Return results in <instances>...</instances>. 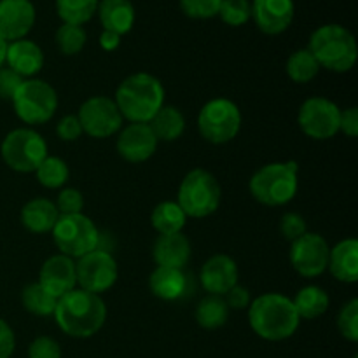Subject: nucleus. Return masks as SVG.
<instances>
[{
  "instance_id": "obj_1",
  "label": "nucleus",
  "mask_w": 358,
  "mask_h": 358,
  "mask_svg": "<svg viewBox=\"0 0 358 358\" xmlns=\"http://www.w3.org/2000/svg\"><path fill=\"white\" fill-rule=\"evenodd\" d=\"M58 327L70 338L86 339L101 331L107 322V304L98 294L83 289L59 297L52 313Z\"/></svg>"
},
{
  "instance_id": "obj_2",
  "label": "nucleus",
  "mask_w": 358,
  "mask_h": 358,
  "mask_svg": "<svg viewBox=\"0 0 358 358\" xmlns=\"http://www.w3.org/2000/svg\"><path fill=\"white\" fill-rule=\"evenodd\" d=\"M248 322L255 334L266 341H285L299 329L301 318L290 297L278 292L262 294L248 306Z\"/></svg>"
},
{
  "instance_id": "obj_3",
  "label": "nucleus",
  "mask_w": 358,
  "mask_h": 358,
  "mask_svg": "<svg viewBox=\"0 0 358 358\" xmlns=\"http://www.w3.org/2000/svg\"><path fill=\"white\" fill-rule=\"evenodd\" d=\"M114 101L122 119L129 122H149L164 105L163 83L152 73H131L117 86Z\"/></svg>"
},
{
  "instance_id": "obj_4",
  "label": "nucleus",
  "mask_w": 358,
  "mask_h": 358,
  "mask_svg": "<svg viewBox=\"0 0 358 358\" xmlns=\"http://www.w3.org/2000/svg\"><path fill=\"white\" fill-rule=\"evenodd\" d=\"M308 49L320 69L345 73L355 66L358 48L355 35L341 24H324L311 34Z\"/></svg>"
},
{
  "instance_id": "obj_5",
  "label": "nucleus",
  "mask_w": 358,
  "mask_h": 358,
  "mask_svg": "<svg viewBox=\"0 0 358 358\" xmlns=\"http://www.w3.org/2000/svg\"><path fill=\"white\" fill-rule=\"evenodd\" d=\"M250 194L264 206H285L299 191V164L278 161L259 168L248 182Z\"/></svg>"
},
{
  "instance_id": "obj_6",
  "label": "nucleus",
  "mask_w": 358,
  "mask_h": 358,
  "mask_svg": "<svg viewBox=\"0 0 358 358\" xmlns=\"http://www.w3.org/2000/svg\"><path fill=\"white\" fill-rule=\"evenodd\" d=\"M222 199V189L215 175L203 168L189 171L180 182L177 203L187 219H205L219 210Z\"/></svg>"
},
{
  "instance_id": "obj_7",
  "label": "nucleus",
  "mask_w": 358,
  "mask_h": 358,
  "mask_svg": "<svg viewBox=\"0 0 358 358\" xmlns=\"http://www.w3.org/2000/svg\"><path fill=\"white\" fill-rule=\"evenodd\" d=\"M51 234L59 254L73 261L100 247V231L96 224L84 213L59 215Z\"/></svg>"
},
{
  "instance_id": "obj_8",
  "label": "nucleus",
  "mask_w": 358,
  "mask_h": 358,
  "mask_svg": "<svg viewBox=\"0 0 358 358\" xmlns=\"http://www.w3.org/2000/svg\"><path fill=\"white\" fill-rule=\"evenodd\" d=\"M14 112L28 126L45 124L58 110V94L49 83L42 79H24L13 100Z\"/></svg>"
},
{
  "instance_id": "obj_9",
  "label": "nucleus",
  "mask_w": 358,
  "mask_h": 358,
  "mask_svg": "<svg viewBox=\"0 0 358 358\" xmlns=\"http://www.w3.org/2000/svg\"><path fill=\"white\" fill-rule=\"evenodd\" d=\"M199 135L213 145L233 142L241 129V110L229 98H212L198 114Z\"/></svg>"
},
{
  "instance_id": "obj_10",
  "label": "nucleus",
  "mask_w": 358,
  "mask_h": 358,
  "mask_svg": "<svg viewBox=\"0 0 358 358\" xmlns=\"http://www.w3.org/2000/svg\"><path fill=\"white\" fill-rule=\"evenodd\" d=\"M0 154L10 170L17 173H35L49 152L48 143L41 133L31 128H16L2 140Z\"/></svg>"
},
{
  "instance_id": "obj_11",
  "label": "nucleus",
  "mask_w": 358,
  "mask_h": 358,
  "mask_svg": "<svg viewBox=\"0 0 358 358\" xmlns=\"http://www.w3.org/2000/svg\"><path fill=\"white\" fill-rule=\"evenodd\" d=\"M76 275L79 289L101 296L117 282L119 266L110 252L96 248V250L77 259Z\"/></svg>"
},
{
  "instance_id": "obj_12",
  "label": "nucleus",
  "mask_w": 358,
  "mask_h": 358,
  "mask_svg": "<svg viewBox=\"0 0 358 358\" xmlns=\"http://www.w3.org/2000/svg\"><path fill=\"white\" fill-rule=\"evenodd\" d=\"M341 108L325 96H311L303 101L297 114L301 131L311 140H331L339 133Z\"/></svg>"
},
{
  "instance_id": "obj_13",
  "label": "nucleus",
  "mask_w": 358,
  "mask_h": 358,
  "mask_svg": "<svg viewBox=\"0 0 358 358\" xmlns=\"http://www.w3.org/2000/svg\"><path fill=\"white\" fill-rule=\"evenodd\" d=\"M84 135L91 138H108L121 131L124 119L115 105L114 98L107 96H91L80 105L77 114Z\"/></svg>"
},
{
  "instance_id": "obj_14",
  "label": "nucleus",
  "mask_w": 358,
  "mask_h": 358,
  "mask_svg": "<svg viewBox=\"0 0 358 358\" xmlns=\"http://www.w3.org/2000/svg\"><path fill=\"white\" fill-rule=\"evenodd\" d=\"M329 254H331V247L327 240L322 234L308 231L296 241H292L289 259L297 275L303 278H317L327 271Z\"/></svg>"
},
{
  "instance_id": "obj_15",
  "label": "nucleus",
  "mask_w": 358,
  "mask_h": 358,
  "mask_svg": "<svg viewBox=\"0 0 358 358\" xmlns=\"http://www.w3.org/2000/svg\"><path fill=\"white\" fill-rule=\"evenodd\" d=\"M157 145L159 142L147 122H129L128 126H122L115 140L119 156L135 164L149 161L156 154Z\"/></svg>"
},
{
  "instance_id": "obj_16",
  "label": "nucleus",
  "mask_w": 358,
  "mask_h": 358,
  "mask_svg": "<svg viewBox=\"0 0 358 358\" xmlns=\"http://www.w3.org/2000/svg\"><path fill=\"white\" fill-rule=\"evenodd\" d=\"M35 6L30 0H0V37L9 42L24 38L35 24Z\"/></svg>"
},
{
  "instance_id": "obj_17",
  "label": "nucleus",
  "mask_w": 358,
  "mask_h": 358,
  "mask_svg": "<svg viewBox=\"0 0 358 358\" xmlns=\"http://www.w3.org/2000/svg\"><path fill=\"white\" fill-rule=\"evenodd\" d=\"M240 271L233 257L226 254H217L203 264L199 271L201 287L210 296H226L234 285H238Z\"/></svg>"
},
{
  "instance_id": "obj_18",
  "label": "nucleus",
  "mask_w": 358,
  "mask_h": 358,
  "mask_svg": "<svg viewBox=\"0 0 358 358\" xmlns=\"http://www.w3.org/2000/svg\"><path fill=\"white\" fill-rule=\"evenodd\" d=\"M252 20L266 35H280L292 24L296 7L294 0H254Z\"/></svg>"
},
{
  "instance_id": "obj_19",
  "label": "nucleus",
  "mask_w": 358,
  "mask_h": 358,
  "mask_svg": "<svg viewBox=\"0 0 358 358\" xmlns=\"http://www.w3.org/2000/svg\"><path fill=\"white\" fill-rule=\"evenodd\" d=\"M38 283L56 299L77 289L76 261L63 254L51 255L45 259L38 273Z\"/></svg>"
},
{
  "instance_id": "obj_20",
  "label": "nucleus",
  "mask_w": 358,
  "mask_h": 358,
  "mask_svg": "<svg viewBox=\"0 0 358 358\" xmlns=\"http://www.w3.org/2000/svg\"><path fill=\"white\" fill-rule=\"evenodd\" d=\"M6 66L23 79H34L44 66V52L41 45L28 38H20L7 44Z\"/></svg>"
},
{
  "instance_id": "obj_21",
  "label": "nucleus",
  "mask_w": 358,
  "mask_h": 358,
  "mask_svg": "<svg viewBox=\"0 0 358 358\" xmlns=\"http://www.w3.org/2000/svg\"><path fill=\"white\" fill-rule=\"evenodd\" d=\"M191 241L184 233L159 234L154 241L152 257L157 268L184 269L191 259Z\"/></svg>"
},
{
  "instance_id": "obj_22",
  "label": "nucleus",
  "mask_w": 358,
  "mask_h": 358,
  "mask_svg": "<svg viewBox=\"0 0 358 358\" xmlns=\"http://www.w3.org/2000/svg\"><path fill=\"white\" fill-rule=\"evenodd\" d=\"M327 269L338 282H358V241L355 238H346L331 248Z\"/></svg>"
},
{
  "instance_id": "obj_23",
  "label": "nucleus",
  "mask_w": 358,
  "mask_h": 358,
  "mask_svg": "<svg viewBox=\"0 0 358 358\" xmlns=\"http://www.w3.org/2000/svg\"><path fill=\"white\" fill-rule=\"evenodd\" d=\"M103 30L126 35L135 24V7L131 0H100L96 9Z\"/></svg>"
},
{
  "instance_id": "obj_24",
  "label": "nucleus",
  "mask_w": 358,
  "mask_h": 358,
  "mask_svg": "<svg viewBox=\"0 0 358 358\" xmlns=\"http://www.w3.org/2000/svg\"><path fill=\"white\" fill-rule=\"evenodd\" d=\"M59 219V212L55 201L48 198L30 199L21 208V224L27 231L34 234H48Z\"/></svg>"
},
{
  "instance_id": "obj_25",
  "label": "nucleus",
  "mask_w": 358,
  "mask_h": 358,
  "mask_svg": "<svg viewBox=\"0 0 358 358\" xmlns=\"http://www.w3.org/2000/svg\"><path fill=\"white\" fill-rule=\"evenodd\" d=\"M149 289L157 299L177 301L187 290V276L184 269L157 268L150 273Z\"/></svg>"
},
{
  "instance_id": "obj_26",
  "label": "nucleus",
  "mask_w": 358,
  "mask_h": 358,
  "mask_svg": "<svg viewBox=\"0 0 358 358\" xmlns=\"http://www.w3.org/2000/svg\"><path fill=\"white\" fill-rule=\"evenodd\" d=\"M147 124L156 135L157 142H175L185 131L184 114L171 105H163Z\"/></svg>"
},
{
  "instance_id": "obj_27",
  "label": "nucleus",
  "mask_w": 358,
  "mask_h": 358,
  "mask_svg": "<svg viewBox=\"0 0 358 358\" xmlns=\"http://www.w3.org/2000/svg\"><path fill=\"white\" fill-rule=\"evenodd\" d=\"M292 303L301 320H315L327 313L331 306V297L322 287L306 285L299 289Z\"/></svg>"
},
{
  "instance_id": "obj_28",
  "label": "nucleus",
  "mask_w": 358,
  "mask_h": 358,
  "mask_svg": "<svg viewBox=\"0 0 358 358\" xmlns=\"http://www.w3.org/2000/svg\"><path fill=\"white\" fill-rule=\"evenodd\" d=\"M229 308H227L226 301L222 296H206L199 301L196 306V322L201 329L206 331H215L226 325L227 318H229Z\"/></svg>"
},
{
  "instance_id": "obj_29",
  "label": "nucleus",
  "mask_w": 358,
  "mask_h": 358,
  "mask_svg": "<svg viewBox=\"0 0 358 358\" xmlns=\"http://www.w3.org/2000/svg\"><path fill=\"white\" fill-rule=\"evenodd\" d=\"M187 215L178 206L177 201H163L154 206L150 213V224L159 234H175L182 233Z\"/></svg>"
},
{
  "instance_id": "obj_30",
  "label": "nucleus",
  "mask_w": 358,
  "mask_h": 358,
  "mask_svg": "<svg viewBox=\"0 0 358 358\" xmlns=\"http://www.w3.org/2000/svg\"><path fill=\"white\" fill-rule=\"evenodd\" d=\"M287 76L296 84H308L318 76L320 65L308 48L297 49L287 59Z\"/></svg>"
},
{
  "instance_id": "obj_31",
  "label": "nucleus",
  "mask_w": 358,
  "mask_h": 358,
  "mask_svg": "<svg viewBox=\"0 0 358 358\" xmlns=\"http://www.w3.org/2000/svg\"><path fill=\"white\" fill-rule=\"evenodd\" d=\"M21 303H23L24 310L28 313L35 315V317H51L56 310V299L55 296L48 292L44 287L38 282L28 283L21 292Z\"/></svg>"
},
{
  "instance_id": "obj_32",
  "label": "nucleus",
  "mask_w": 358,
  "mask_h": 358,
  "mask_svg": "<svg viewBox=\"0 0 358 358\" xmlns=\"http://www.w3.org/2000/svg\"><path fill=\"white\" fill-rule=\"evenodd\" d=\"M38 184L45 189H62L70 178V168L65 159L58 156H45V159L35 170Z\"/></svg>"
},
{
  "instance_id": "obj_33",
  "label": "nucleus",
  "mask_w": 358,
  "mask_h": 358,
  "mask_svg": "<svg viewBox=\"0 0 358 358\" xmlns=\"http://www.w3.org/2000/svg\"><path fill=\"white\" fill-rule=\"evenodd\" d=\"M100 0H56V13L63 23L86 24L96 14Z\"/></svg>"
},
{
  "instance_id": "obj_34",
  "label": "nucleus",
  "mask_w": 358,
  "mask_h": 358,
  "mask_svg": "<svg viewBox=\"0 0 358 358\" xmlns=\"http://www.w3.org/2000/svg\"><path fill=\"white\" fill-rule=\"evenodd\" d=\"M56 45H58L59 52L65 56H73L79 55L84 49L87 41L86 30L79 24H69L63 23L62 27L56 30Z\"/></svg>"
},
{
  "instance_id": "obj_35",
  "label": "nucleus",
  "mask_w": 358,
  "mask_h": 358,
  "mask_svg": "<svg viewBox=\"0 0 358 358\" xmlns=\"http://www.w3.org/2000/svg\"><path fill=\"white\" fill-rule=\"evenodd\" d=\"M217 16L229 27H241L252 20L250 0H222Z\"/></svg>"
},
{
  "instance_id": "obj_36",
  "label": "nucleus",
  "mask_w": 358,
  "mask_h": 358,
  "mask_svg": "<svg viewBox=\"0 0 358 358\" xmlns=\"http://www.w3.org/2000/svg\"><path fill=\"white\" fill-rule=\"evenodd\" d=\"M338 329L346 341H358V299L348 301L341 308L338 315Z\"/></svg>"
},
{
  "instance_id": "obj_37",
  "label": "nucleus",
  "mask_w": 358,
  "mask_h": 358,
  "mask_svg": "<svg viewBox=\"0 0 358 358\" xmlns=\"http://www.w3.org/2000/svg\"><path fill=\"white\" fill-rule=\"evenodd\" d=\"M182 13L191 20H210L219 14L222 0H178Z\"/></svg>"
},
{
  "instance_id": "obj_38",
  "label": "nucleus",
  "mask_w": 358,
  "mask_h": 358,
  "mask_svg": "<svg viewBox=\"0 0 358 358\" xmlns=\"http://www.w3.org/2000/svg\"><path fill=\"white\" fill-rule=\"evenodd\" d=\"M59 215H72V213H83L84 196L79 189L62 187L58 192V198L55 201Z\"/></svg>"
},
{
  "instance_id": "obj_39",
  "label": "nucleus",
  "mask_w": 358,
  "mask_h": 358,
  "mask_svg": "<svg viewBox=\"0 0 358 358\" xmlns=\"http://www.w3.org/2000/svg\"><path fill=\"white\" fill-rule=\"evenodd\" d=\"M280 233L282 236L285 238L287 241H296L297 238L303 236L304 233H308V226H306V220H304L303 215L296 212H289L282 217L280 220Z\"/></svg>"
},
{
  "instance_id": "obj_40",
  "label": "nucleus",
  "mask_w": 358,
  "mask_h": 358,
  "mask_svg": "<svg viewBox=\"0 0 358 358\" xmlns=\"http://www.w3.org/2000/svg\"><path fill=\"white\" fill-rule=\"evenodd\" d=\"M28 358H62V348L56 339L38 336L28 346Z\"/></svg>"
},
{
  "instance_id": "obj_41",
  "label": "nucleus",
  "mask_w": 358,
  "mask_h": 358,
  "mask_svg": "<svg viewBox=\"0 0 358 358\" xmlns=\"http://www.w3.org/2000/svg\"><path fill=\"white\" fill-rule=\"evenodd\" d=\"M56 135L63 142H76V140H79L84 135V131L77 115L69 114L59 119V122L56 124Z\"/></svg>"
},
{
  "instance_id": "obj_42",
  "label": "nucleus",
  "mask_w": 358,
  "mask_h": 358,
  "mask_svg": "<svg viewBox=\"0 0 358 358\" xmlns=\"http://www.w3.org/2000/svg\"><path fill=\"white\" fill-rule=\"evenodd\" d=\"M23 80V77L17 76L9 66H2L0 69V98L2 100H13L14 93H16Z\"/></svg>"
},
{
  "instance_id": "obj_43",
  "label": "nucleus",
  "mask_w": 358,
  "mask_h": 358,
  "mask_svg": "<svg viewBox=\"0 0 358 358\" xmlns=\"http://www.w3.org/2000/svg\"><path fill=\"white\" fill-rule=\"evenodd\" d=\"M224 301H226L229 310H236V311L248 310V306H250L252 303L250 290L245 289V287H241L240 283H238V285H234L233 289L224 296Z\"/></svg>"
},
{
  "instance_id": "obj_44",
  "label": "nucleus",
  "mask_w": 358,
  "mask_h": 358,
  "mask_svg": "<svg viewBox=\"0 0 358 358\" xmlns=\"http://www.w3.org/2000/svg\"><path fill=\"white\" fill-rule=\"evenodd\" d=\"M339 133H345L348 138H357L358 136V108L348 107L341 110L339 117Z\"/></svg>"
},
{
  "instance_id": "obj_45",
  "label": "nucleus",
  "mask_w": 358,
  "mask_h": 358,
  "mask_svg": "<svg viewBox=\"0 0 358 358\" xmlns=\"http://www.w3.org/2000/svg\"><path fill=\"white\" fill-rule=\"evenodd\" d=\"M16 348V338L14 331L6 320L0 318V358H10Z\"/></svg>"
},
{
  "instance_id": "obj_46",
  "label": "nucleus",
  "mask_w": 358,
  "mask_h": 358,
  "mask_svg": "<svg viewBox=\"0 0 358 358\" xmlns=\"http://www.w3.org/2000/svg\"><path fill=\"white\" fill-rule=\"evenodd\" d=\"M121 44V35L114 34V31L103 30L100 35V45L105 51H114V49L119 48Z\"/></svg>"
},
{
  "instance_id": "obj_47",
  "label": "nucleus",
  "mask_w": 358,
  "mask_h": 358,
  "mask_svg": "<svg viewBox=\"0 0 358 358\" xmlns=\"http://www.w3.org/2000/svg\"><path fill=\"white\" fill-rule=\"evenodd\" d=\"M6 52H7V42L0 37V69L6 65Z\"/></svg>"
}]
</instances>
